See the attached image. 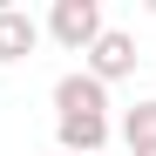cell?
<instances>
[{"instance_id": "277c9868", "label": "cell", "mask_w": 156, "mask_h": 156, "mask_svg": "<svg viewBox=\"0 0 156 156\" xmlns=\"http://www.w3.org/2000/svg\"><path fill=\"white\" fill-rule=\"evenodd\" d=\"M109 136H115L109 115H68V122H55V149L61 156H102Z\"/></svg>"}, {"instance_id": "3957f363", "label": "cell", "mask_w": 156, "mask_h": 156, "mask_svg": "<svg viewBox=\"0 0 156 156\" xmlns=\"http://www.w3.org/2000/svg\"><path fill=\"white\" fill-rule=\"evenodd\" d=\"M68 115H109V88L82 68H68L55 82V122H68Z\"/></svg>"}, {"instance_id": "6da1fadb", "label": "cell", "mask_w": 156, "mask_h": 156, "mask_svg": "<svg viewBox=\"0 0 156 156\" xmlns=\"http://www.w3.org/2000/svg\"><path fill=\"white\" fill-rule=\"evenodd\" d=\"M102 27H109V20H102V0H55L41 34H48V41H61L68 55H88Z\"/></svg>"}, {"instance_id": "7a4b0ae2", "label": "cell", "mask_w": 156, "mask_h": 156, "mask_svg": "<svg viewBox=\"0 0 156 156\" xmlns=\"http://www.w3.org/2000/svg\"><path fill=\"white\" fill-rule=\"evenodd\" d=\"M136 34H122V27H102L95 34V48L82 55V75H95L102 88H115V82H129V75H136Z\"/></svg>"}, {"instance_id": "5b68a950", "label": "cell", "mask_w": 156, "mask_h": 156, "mask_svg": "<svg viewBox=\"0 0 156 156\" xmlns=\"http://www.w3.org/2000/svg\"><path fill=\"white\" fill-rule=\"evenodd\" d=\"M41 48V20L20 7H0V61H34Z\"/></svg>"}, {"instance_id": "8992f818", "label": "cell", "mask_w": 156, "mask_h": 156, "mask_svg": "<svg viewBox=\"0 0 156 156\" xmlns=\"http://www.w3.org/2000/svg\"><path fill=\"white\" fill-rule=\"evenodd\" d=\"M115 136L129 143V156H136V149H156V95L129 102V109L115 115Z\"/></svg>"}, {"instance_id": "52a82bcc", "label": "cell", "mask_w": 156, "mask_h": 156, "mask_svg": "<svg viewBox=\"0 0 156 156\" xmlns=\"http://www.w3.org/2000/svg\"><path fill=\"white\" fill-rule=\"evenodd\" d=\"M136 156H156V149H136Z\"/></svg>"}, {"instance_id": "ba28073f", "label": "cell", "mask_w": 156, "mask_h": 156, "mask_svg": "<svg viewBox=\"0 0 156 156\" xmlns=\"http://www.w3.org/2000/svg\"><path fill=\"white\" fill-rule=\"evenodd\" d=\"M55 156H61V149H55Z\"/></svg>"}]
</instances>
